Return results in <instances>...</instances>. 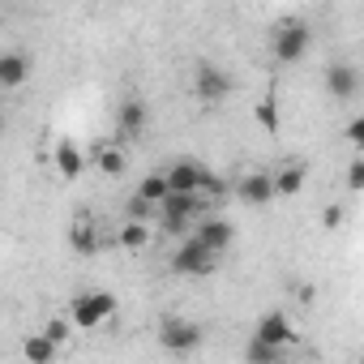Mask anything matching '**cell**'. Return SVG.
<instances>
[{"instance_id": "ba28073f", "label": "cell", "mask_w": 364, "mask_h": 364, "mask_svg": "<svg viewBox=\"0 0 364 364\" xmlns=\"http://www.w3.org/2000/svg\"><path fill=\"white\" fill-rule=\"evenodd\" d=\"M253 338H262V343H270V347H287V343H296V330H291V321H287L283 309H270V313L257 321Z\"/></svg>"}, {"instance_id": "e0dca14e", "label": "cell", "mask_w": 364, "mask_h": 364, "mask_svg": "<svg viewBox=\"0 0 364 364\" xmlns=\"http://www.w3.org/2000/svg\"><path fill=\"white\" fill-rule=\"evenodd\" d=\"M69 249L82 253V257L99 253V236H95V228H90V223H73V228H69Z\"/></svg>"}, {"instance_id": "52a82bcc", "label": "cell", "mask_w": 364, "mask_h": 364, "mask_svg": "<svg viewBox=\"0 0 364 364\" xmlns=\"http://www.w3.org/2000/svg\"><path fill=\"white\" fill-rule=\"evenodd\" d=\"M326 90H330V99H338V103H347V99H355V90H360V69L355 65H326Z\"/></svg>"}, {"instance_id": "7402d4cb", "label": "cell", "mask_w": 364, "mask_h": 364, "mask_svg": "<svg viewBox=\"0 0 364 364\" xmlns=\"http://www.w3.org/2000/svg\"><path fill=\"white\" fill-rule=\"evenodd\" d=\"M69 326H73L69 317H56V321H48V330H43V334H48V338L60 347V343H69Z\"/></svg>"}, {"instance_id": "277c9868", "label": "cell", "mask_w": 364, "mask_h": 364, "mask_svg": "<svg viewBox=\"0 0 364 364\" xmlns=\"http://www.w3.org/2000/svg\"><path fill=\"white\" fill-rule=\"evenodd\" d=\"M215 266H219V253H210L198 236L171 253V270L185 274V279H206V274H215Z\"/></svg>"}, {"instance_id": "44dd1931", "label": "cell", "mask_w": 364, "mask_h": 364, "mask_svg": "<svg viewBox=\"0 0 364 364\" xmlns=\"http://www.w3.org/2000/svg\"><path fill=\"white\" fill-rule=\"evenodd\" d=\"M150 210H154V206H146V202H141L137 193H133V198H129V206H124L129 223H146V219H150Z\"/></svg>"}, {"instance_id": "5b68a950", "label": "cell", "mask_w": 364, "mask_h": 364, "mask_svg": "<svg viewBox=\"0 0 364 364\" xmlns=\"http://www.w3.org/2000/svg\"><path fill=\"white\" fill-rule=\"evenodd\" d=\"M193 90H198V99L202 103H223L228 95H232V73L223 69V65H215V60H202L198 65V73H193Z\"/></svg>"}, {"instance_id": "5bb4252c", "label": "cell", "mask_w": 364, "mask_h": 364, "mask_svg": "<svg viewBox=\"0 0 364 364\" xmlns=\"http://www.w3.org/2000/svg\"><path fill=\"white\" fill-rule=\"evenodd\" d=\"M304 180H309V167L304 163H287L283 171H274V185H279V198H296L304 189Z\"/></svg>"}, {"instance_id": "ac0fdd59", "label": "cell", "mask_w": 364, "mask_h": 364, "mask_svg": "<svg viewBox=\"0 0 364 364\" xmlns=\"http://www.w3.org/2000/svg\"><path fill=\"white\" fill-rule=\"evenodd\" d=\"M245 360L249 364H283V347H270L262 338H249L245 343Z\"/></svg>"}, {"instance_id": "d4e9b609", "label": "cell", "mask_w": 364, "mask_h": 364, "mask_svg": "<svg viewBox=\"0 0 364 364\" xmlns=\"http://www.w3.org/2000/svg\"><path fill=\"white\" fill-rule=\"evenodd\" d=\"M321 223H326V228H338V223H343V202L326 206V210H321Z\"/></svg>"}, {"instance_id": "484cf974", "label": "cell", "mask_w": 364, "mask_h": 364, "mask_svg": "<svg viewBox=\"0 0 364 364\" xmlns=\"http://www.w3.org/2000/svg\"><path fill=\"white\" fill-rule=\"evenodd\" d=\"M163 232H167V236H185L189 223H185V219H163Z\"/></svg>"}, {"instance_id": "4316f807", "label": "cell", "mask_w": 364, "mask_h": 364, "mask_svg": "<svg viewBox=\"0 0 364 364\" xmlns=\"http://www.w3.org/2000/svg\"><path fill=\"white\" fill-rule=\"evenodd\" d=\"M296 296H300L304 304H313V296H317V287H313V283H300V287H296Z\"/></svg>"}, {"instance_id": "ffe728a7", "label": "cell", "mask_w": 364, "mask_h": 364, "mask_svg": "<svg viewBox=\"0 0 364 364\" xmlns=\"http://www.w3.org/2000/svg\"><path fill=\"white\" fill-rule=\"evenodd\" d=\"M146 240H150L146 223H124V228H120V236H116V245H120V249H129V253L146 249Z\"/></svg>"}, {"instance_id": "d6986e66", "label": "cell", "mask_w": 364, "mask_h": 364, "mask_svg": "<svg viewBox=\"0 0 364 364\" xmlns=\"http://www.w3.org/2000/svg\"><path fill=\"white\" fill-rule=\"evenodd\" d=\"M253 116H257V124L266 129V133H279V103H274V95H266V99H257L253 103Z\"/></svg>"}, {"instance_id": "9a60e30c", "label": "cell", "mask_w": 364, "mask_h": 364, "mask_svg": "<svg viewBox=\"0 0 364 364\" xmlns=\"http://www.w3.org/2000/svg\"><path fill=\"white\" fill-rule=\"evenodd\" d=\"M22 355H26V364H52L56 360V343L48 334H31L22 343Z\"/></svg>"}, {"instance_id": "6da1fadb", "label": "cell", "mask_w": 364, "mask_h": 364, "mask_svg": "<svg viewBox=\"0 0 364 364\" xmlns=\"http://www.w3.org/2000/svg\"><path fill=\"white\" fill-rule=\"evenodd\" d=\"M309 43H313V31H309L300 18H287V22H279L274 35H270V56H274L279 65H296V60L309 56Z\"/></svg>"}, {"instance_id": "7c38bea8", "label": "cell", "mask_w": 364, "mask_h": 364, "mask_svg": "<svg viewBox=\"0 0 364 364\" xmlns=\"http://www.w3.org/2000/svg\"><path fill=\"white\" fill-rule=\"evenodd\" d=\"M52 159H56V171L65 176V180H77L82 171H86V159H82V150L65 137V141H56V150H52Z\"/></svg>"}, {"instance_id": "3957f363", "label": "cell", "mask_w": 364, "mask_h": 364, "mask_svg": "<svg viewBox=\"0 0 364 364\" xmlns=\"http://www.w3.org/2000/svg\"><path fill=\"white\" fill-rule=\"evenodd\" d=\"M159 343H163V351H171V355H189V351H198V347L206 343V330H202L198 321H189V317H163Z\"/></svg>"}, {"instance_id": "7a4b0ae2", "label": "cell", "mask_w": 364, "mask_h": 364, "mask_svg": "<svg viewBox=\"0 0 364 364\" xmlns=\"http://www.w3.org/2000/svg\"><path fill=\"white\" fill-rule=\"evenodd\" d=\"M112 313H116V296H112V291H82V296L69 300V321H73L77 330H95V326H103Z\"/></svg>"}, {"instance_id": "8992f818", "label": "cell", "mask_w": 364, "mask_h": 364, "mask_svg": "<svg viewBox=\"0 0 364 364\" xmlns=\"http://www.w3.org/2000/svg\"><path fill=\"white\" fill-rule=\"evenodd\" d=\"M236 198L245 202V206H270L274 198H279V185H274V171H245L240 180H236Z\"/></svg>"}, {"instance_id": "30bf717a", "label": "cell", "mask_w": 364, "mask_h": 364, "mask_svg": "<svg viewBox=\"0 0 364 364\" xmlns=\"http://www.w3.org/2000/svg\"><path fill=\"white\" fill-rule=\"evenodd\" d=\"M146 120H150V112H146V103H141V99H124V103H120V112H116V129H120V137H124V141L141 137V133H146Z\"/></svg>"}, {"instance_id": "8fae6325", "label": "cell", "mask_w": 364, "mask_h": 364, "mask_svg": "<svg viewBox=\"0 0 364 364\" xmlns=\"http://www.w3.org/2000/svg\"><path fill=\"white\" fill-rule=\"evenodd\" d=\"M26 77H31L26 52H0V86H5V90H18Z\"/></svg>"}, {"instance_id": "9c48e42d", "label": "cell", "mask_w": 364, "mask_h": 364, "mask_svg": "<svg viewBox=\"0 0 364 364\" xmlns=\"http://www.w3.org/2000/svg\"><path fill=\"white\" fill-rule=\"evenodd\" d=\"M198 240H202L210 253H228L232 240H236V228H232L228 219H219V215H206V219L198 223Z\"/></svg>"}, {"instance_id": "4fadbf2b", "label": "cell", "mask_w": 364, "mask_h": 364, "mask_svg": "<svg viewBox=\"0 0 364 364\" xmlns=\"http://www.w3.org/2000/svg\"><path fill=\"white\" fill-rule=\"evenodd\" d=\"M137 198L146 202V206H163L167 198H171V185H167V176L163 171H150V176H141V185H137Z\"/></svg>"}, {"instance_id": "603a6c76", "label": "cell", "mask_w": 364, "mask_h": 364, "mask_svg": "<svg viewBox=\"0 0 364 364\" xmlns=\"http://www.w3.org/2000/svg\"><path fill=\"white\" fill-rule=\"evenodd\" d=\"M347 189L351 193H364V159H351V167H347Z\"/></svg>"}, {"instance_id": "cb8c5ba5", "label": "cell", "mask_w": 364, "mask_h": 364, "mask_svg": "<svg viewBox=\"0 0 364 364\" xmlns=\"http://www.w3.org/2000/svg\"><path fill=\"white\" fill-rule=\"evenodd\" d=\"M343 137H347V141H351L355 150H364V116H355V120H351V124L343 129Z\"/></svg>"}, {"instance_id": "2e32d148", "label": "cell", "mask_w": 364, "mask_h": 364, "mask_svg": "<svg viewBox=\"0 0 364 364\" xmlns=\"http://www.w3.org/2000/svg\"><path fill=\"white\" fill-rule=\"evenodd\" d=\"M95 163H99V171H103V176H124V150H120V146H107V141H99V150H95Z\"/></svg>"}]
</instances>
